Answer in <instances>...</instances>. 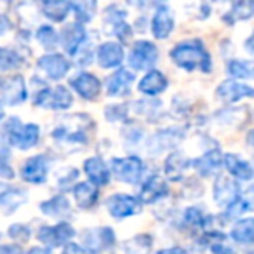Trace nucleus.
Wrapping results in <instances>:
<instances>
[{"label": "nucleus", "mask_w": 254, "mask_h": 254, "mask_svg": "<svg viewBox=\"0 0 254 254\" xmlns=\"http://www.w3.org/2000/svg\"><path fill=\"white\" fill-rule=\"evenodd\" d=\"M254 16V0H242V2H235L228 14V23L233 21H242V19H249Z\"/></svg>", "instance_id": "c85d7f7f"}, {"label": "nucleus", "mask_w": 254, "mask_h": 254, "mask_svg": "<svg viewBox=\"0 0 254 254\" xmlns=\"http://www.w3.org/2000/svg\"><path fill=\"white\" fill-rule=\"evenodd\" d=\"M26 254H53L49 249H40V247H32Z\"/></svg>", "instance_id": "49530a36"}, {"label": "nucleus", "mask_w": 254, "mask_h": 254, "mask_svg": "<svg viewBox=\"0 0 254 254\" xmlns=\"http://www.w3.org/2000/svg\"><path fill=\"white\" fill-rule=\"evenodd\" d=\"M75 178H77V171H75V169H70V171H68V176H66V178H60L58 185H60L61 188H68V187H70V181H71V180H75ZM71 183H73V181H71Z\"/></svg>", "instance_id": "a19ab883"}, {"label": "nucleus", "mask_w": 254, "mask_h": 254, "mask_svg": "<svg viewBox=\"0 0 254 254\" xmlns=\"http://www.w3.org/2000/svg\"><path fill=\"white\" fill-rule=\"evenodd\" d=\"M223 164L226 166L228 173L232 174V176H235L237 180H240V181L253 180V176H254L253 166H251L249 162H246V160H242L240 157L233 155V153H226L225 159H223Z\"/></svg>", "instance_id": "aec40b11"}, {"label": "nucleus", "mask_w": 254, "mask_h": 254, "mask_svg": "<svg viewBox=\"0 0 254 254\" xmlns=\"http://www.w3.org/2000/svg\"><path fill=\"white\" fill-rule=\"evenodd\" d=\"M0 254H25L18 246H2L0 247Z\"/></svg>", "instance_id": "79ce46f5"}, {"label": "nucleus", "mask_w": 254, "mask_h": 254, "mask_svg": "<svg viewBox=\"0 0 254 254\" xmlns=\"http://www.w3.org/2000/svg\"><path fill=\"white\" fill-rule=\"evenodd\" d=\"M70 84L84 99H94L101 92V82H99V78L94 77L92 73H87V71H80L77 77L71 78Z\"/></svg>", "instance_id": "ddd939ff"}, {"label": "nucleus", "mask_w": 254, "mask_h": 254, "mask_svg": "<svg viewBox=\"0 0 254 254\" xmlns=\"http://www.w3.org/2000/svg\"><path fill=\"white\" fill-rule=\"evenodd\" d=\"M157 47L148 40H139L132 46V51L129 54V66L132 70H150L157 61Z\"/></svg>", "instance_id": "423d86ee"}, {"label": "nucleus", "mask_w": 254, "mask_h": 254, "mask_svg": "<svg viewBox=\"0 0 254 254\" xmlns=\"http://www.w3.org/2000/svg\"><path fill=\"white\" fill-rule=\"evenodd\" d=\"M21 176L25 181L33 185L44 183L47 178V157L46 155H35L25 162L21 169Z\"/></svg>", "instance_id": "4468645a"}, {"label": "nucleus", "mask_w": 254, "mask_h": 254, "mask_svg": "<svg viewBox=\"0 0 254 254\" xmlns=\"http://www.w3.org/2000/svg\"><path fill=\"white\" fill-rule=\"evenodd\" d=\"M75 235V230L70 223L61 221L54 226H42L39 230V240L49 247H58L66 244Z\"/></svg>", "instance_id": "0eeeda50"}, {"label": "nucleus", "mask_w": 254, "mask_h": 254, "mask_svg": "<svg viewBox=\"0 0 254 254\" xmlns=\"http://www.w3.org/2000/svg\"><path fill=\"white\" fill-rule=\"evenodd\" d=\"M171 58L178 66L185 68V70H202V71H211V56L207 51L204 49L198 40H190V42H181L171 51Z\"/></svg>", "instance_id": "f257e3e1"}, {"label": "nucleus", "mask_w": 254, "mask_h": 254, "mask_svg": "<svg viewBox=\"0 0 254 254\" xmlns=\"http://www.w3.org/2000/svg\"><path fill=\"white\" fill-rule=\"evenodd\" d=\"M169 193V187L160 176H150L148 180L143 183L141 191H139V202L145 204H153L159 198L166 197Z\"/></svg>", "instance_id": "2eb2a0df"}, {"label": "nucleus", "mask_w": 254, "mask_h": 254, "mask_svg": "<svg viewBox=\"0 0 254 254\" xmlns=\"http://www.w3.org/2000/svg\"><path fill=\"white\" fill-rule=\"evenodd\" d=\"M112 173L122 183H138L143 174V160L136 155L112 160Z\"/></svg>", "instance_id": "7ed1b4c3"}, {"label": "nucleus", "mask_w": 254, "mask_h": 254, "mask_svg": "<svg viewBox=\"0 0 254 254\" xmlns=\"http://www.w3.org/2000/svg\"><path fill=\"white\" fill-rule=\"evenodd\" d=\"M124 60V49L117 42H105L98 49V63L103 68L119 66Z\"/></svg>", "instance_id": "a211bd4d"}, {"label": "nucleus", "mask_w": 254, "mask_h": 254, "mask_svg": "<svg viewBox=\"0 0 254 254\" xmlns=\"http://www.w3.org/2000/svg\"><path fill=\"white\" fill-rule=\"evenodd\" d=\"M173 28H174V18L171 9L167 5H159L152 19V33L157 39H166V37L171 35Z\"/></svg>", "instance_id": "dca6fc26"}, {"label": "nucleus", "mask_w": 254, "mask_h": 254, "mask_svg": "<svg viewBox=\"0 0 254 254\" xmlns=\"http://www.w3.org/2000/svg\"><path fill=\"white\" fill-rule=\"evenodd\" d=\"M85 28L80 25V23H71V25L64 26L63 32L60 35V40H61V46L68 51L70 54H73L82 44L85 42Z\"/></svg>", "instance_id": "f3484780"}, {"label": "nucleus", "mask_w": 254, "mask_h": 254, "mask_svg": "<svg viewBox=\"0 0 254 254\" xmlns=\"http://www.w3.org/2000/svg\"><path fill=\"white\" fill-rule=\"evenodd\" d=\"M73 197L82 209H89L98 202V190L91 183H78L73 188Z\"/></svg>", "instance_id": "a878e982"}, {"label": "nucleus", "mask_w": 254, "mask_h": 254, "mask_svg": "<svg viewBox=\"0 0 254 254\" xmlns=\"http://www.w3.org/2000/svg\"><path fill=\"white\" fill-rule=\"evenodd\" d=\"M40 211L51 218H63L70 214V202L64 195H56L40 204Z\"/></svg>", "instance_id": "b1692460"}, {"label": "nucleus", "mask_w": 254, "mask_h": 254, "mask_svg": "<svg viewBox=\"0 0 254 254\" xmlns=\"http://www.w3.org/2000/svg\"><path fill=\"white\" fill-rule=\"evenodd\" d=\"M134 80V75L131 71L124 70H117L112 77L108 78V94L110 96H126L131 89V82Z\"/></svg>", "instance_id": "5701e85b"}, {"label": "nucleus", "mask_w": 254, "mask_h": 254, "mask_svg": "<svg viewBox=\"0 0 254 254\" xmlns=\"http://www.w3.org/2000/svg\"><path fill=\"white\" fill-rule=\"evenodd\" d=\"M26 99V85L21 75H12V77L0 80V101L7 105H19Z\"/></svg>", "instance_id": "9d476101"}, {"label": "nucleus", "mask_w": 254, "mask_h": 254, "mask_svg": "<svg viewBox=\"0 0 254 254\" xmlns=\"http://www.w3.org/2000/svg\"><path fill=\"white\" fill-rule=\"evenodd\" d=\"M166 87H167V78L164 77V73H160L159 70H150L138 84L139 92H143V94H146V96L160 94Z\"/></svg>", "instance_id": "4be33fe9"}, {"label": "nucleus", "mask_w": 254, "mask_h": 254, "mask_svg": "<svg viewBox=\"0 0 254 254\" xmlns=\"http://www.w3.org/2000/svg\"><path fill=\"white\" fill-rule=\"evenodd\" d=\"M242 204H244V209L246 211H254V185L253 187H249L246 190V195H244L242 198Z\"/></svg>", "instance_id": "58836bf2"}, {"label": "nucleus", "mask_w": 254, "mask_h": 254, "mask_svg": "<svg viewBox=\"0 0 254 254\" xmlns=\"http://www.w3.org/2000/svg\"><path fill=\"white\" fill-rule=\"evenodd\" d=\"M39 68L53 80H60L70 70V61L63 54H46L39 60Z\"/></svg>", "instance_id": "9b49d317"}, {"label": "nucleus", "mask_w": 254, "mask_h": 254, "mask_svg": "<svg viewBox=\"0 0 254 254\" xmlns=\"http://www.w3.org/2000/svg\"><path fill=\"white\" fill-rule=\"evenodd\" d=\"M71 92L63 85H56V87L42 89L39 94L35 96V105L44 106V108L51 110H66L71 106Z\"/></svg>", "instance_id": "39448f33"}, {"label": "nucleus", "mask_w": 254, "mask_h": 254, "mask_svg": "<svg viewBox=\"0 0 254 254\" xmlns=\"http://www.w3.org/2000/svg\"><path fill=\"white\" fill-rule=\"evenodd\" d=\"M19 64H21V58L14 51L0 47V71L12 70V68H18Z\"/></svg>", "instance_id": "2f4dec72"}, {"label": "nucleus", "mask_w": 254, "mask_h": 254, "mask_svg": "<svg viewBox=\"0 0 254 254\" xmlns=\"http://www.w3.org/2000/svg\"><path fill=\"white\" fill-rule=\"evenodd\" d=\"M5 134H7L9 143L14 145L16 148L28 150L39 143L40 129L37 124H21L19 119L12 117L5 124Z\"/></svg>", "instance_id": "f03ea898"}, {"label": "nucleus", "mask_w": 254, "mask_h": 254, "mask_svg": "<svg viewBox=\"0 0 254 254\" xmlns=\"http://www.w3.org/2000/svg\"><path fill=\"white\" fill-rule=\"evenodd\" d=\"M223 159H225V155H221L219 150H209L195 160V171H198L202 176H211L216 171L221 169Z\"/></svg>", "instance_id": "412c9836"}, {"label": "nucleus", "mask_w": 254, "mask_h": 254, "mask_svg": "<svg viewBox=\"0 0 254 254\" xmlns=\"http://www.w3.org/2000/svg\"><path fill=\"white\" fill-rule=\"evenodd\" d=\"M37 39H39V42L42 44L44 47L53 49V47L58 44V33L54 32L53 26L44 25V26H40L39 32H37Z\"/></svg>", "instance_id": "72a5a7b5"}, {"label": "nucleus", "mask_w": 254, "mask_h": 254, "mask_svg": "<svg viewBox=\"0 0 254 254\" xmlns=\"http://www.w3.org/2000/svg\"><path fill=\"white\" fill-rule=\"evenodd\" d=\"M63 254H92V253L85 249V247H80L78 244H66Z\"/></svg>", "instance_id": "ea45409f"}, {"label": "nucleus", "mask_w": 254, "mask_h": 254, "mask_svg": "<svg viewBox=\"0 0 254 254\" xmlns=\"http://www.w3.org/2000/svg\"><path fill=\"white\" fill-rule=\"evenodd\" d=\"M247 141H249L251 146H254V129L249 132V134H247Z\"/></svg>", "instance_id": "de8ad7c7"}, {"label": "nucleus", "mask_w": 254, "mask_h": 254, "mask_svg": "<svg viewBox=\"0 0 254 254\" xmlns=\"http://www.w3.org/2000/svg\"><path fill=\"white\" fill-rule=\"evenodd\" d=\"M2 115H4V112H2V105H0V119H2Z\"/></svg>", "instance_id": "09e8293b"}, {"label": "nucleus", "mask_w": 254, "mask_h": 254, "mask_svg": "<svg viewBox=\"0 0 254 254\" xmlns=\"http://www.w3.org/2000/svg\"><path fill=\"white\" fill-rule=\"evenodd\" d=\"M205 219L207 218L198 207H188L187 212H185V223L190 226H204Z\"/></svg>", "instance_id": "c9c22d12"}, {"label": "nucleus", "mask_w": 254, "mask_h": 254, "mask_svg": "<svg viewBox=\"0 0 254 254\" xmlns=\"http://www.w3.org/2000/svg\"><path fill=\"white\" fill-rule=\"evenodd\" d=\"M157 254H188L185 249H181V247H173V249H162L159 251Z\"/></svg>", "instance_id": "c03bdc74"}, {"label": "nucleus", "mask_w": 254, "mask_h": 254, "mask_svg": "<svg viewBox=\"0 0 254 254\" xmlns=\"http://www.w3.org/2000/svg\"><path fill=\"white\" fill-rule=\"evenodd\" d=\"M232 239L239 244H254V218L239 219L232 228Z\"/></svg>", "instance_id": "bb28decb"}, {"label": "nucleus", "mask_w": 254, "mask_h": 254, "mask_svg": "<svg viewBox=\"0 0 254 254\" xmlns=\"http://www.w3.org/2000/svg\"><path fill=\"white\" fill-rule=\"evenodd\" d=\"M0 176L5 180H12L14 178V171H12L11 164H9L7 152H0Z\"/></svg>", "instance_id": "4c0bfd02"}, {"label": "nucleus", "mask_w": 254, "mask_h": 254, "mask_svg": "<svg viewBox=\"0 0 254 254\" xmlns=\"http://www.w3.org/2000/svg\"><path fill=\"white\" fill-rule=\"evenodd\" d=\"M84 171L87 174L89 181H92L98 187H105L110 181V169L99 157H91L84 162Z\"/></svg>", "instance_id": "6ab92c4d"}, {"label": "nucleus", "mask_w": 254, "mask_h": 254, "mask_svg": "<svg viewBox=\"0 0 254 254\" xmlns=\"http://www.w3.org/2000/svg\"><path fill=\"white\" fill-rule=\"evenodd\" d=\"M71 9H73V4L66 0H47L42 4L44 14L53 21H63Z\"/></svg>", "instance_id": "393cba45"}, {"label": "nucleus", "mask_w": 254, "mask_h": 254, "mask_svg": "<svg viewBox=\"0 0 254 254\" xmlns=\"http://www.w3.org/2000/svg\"><path fill=\"white\" fill-rule=\"evenodd\" d=\"M9 28H11V23H9L7 16L0 14V35H4L5 32H9Z\"/></svg>", "instance_id": "37998d69"}, {"label": "nucleus", "mask_w": 254, "mask_h": 254, "mask_svg": "<svg viewBox=\"0 0 254 254\" xmlns=\"http://www.w3.org/2000/svg\"><path fill=\"white\" fill-rule=\"evenodd\" d=\"M82 242L85 244V249L91 251L92 254L103 253V251L110 249L115 244V233L108 226L87 228L82 232Z\"/></svg>", "instance_id": "20e7f679"}, {"label": "nucleus", "mask_w": 254, "mask_h": 254, "mask_svg": "<svg viewBox=\"0 0 254 254\" xmlns=\"http://www.w3.org/2000/svg\"><path fill=\"white\" fill-rule=\"evenodd\" d=\"M246 49H247V53L254 54V33L246 40Z\"/></svg>", "instance_id": "a18cd8bd"}, {"label": "nucleus", "mask_w": 254, "mask_h": 254, "mask_svg": "<svg viewBox=\"0 0 254 254\" xmlns=\"http://www.w3.org/2000/svg\"><path fill=\"white\" fill-rule=\"evenodd\" d=\"M106 207H108L110 214L115 218H126V216H132L141 211V202L132 195L115 193L106 200Z\"/></svg>", "instance_id": "1a4fd4ad"}, {"label": "nucleus", "mask_w": 254, "mask_h": 254, "mask_svg": "<svg viewBox=\"0 0 254 254\" xmlns=\"http://www.w3.org/2000/svg\"><path fill=\"white\" fill-rule=\"evenodd\" d=\"M9 235L14 240H18V242H26V240L30 239V235H32V230L26 225L16 223V225H12L11 228H9Z\"/></svg>", "instance_id": "e433bc0d"}, {"label": "nucleus", "mask_w": 254, "mask_h": 254, "mask_svg": "<svg viewBox=\"0 0 254 254\" xmlns=\"http://www.w3.org/2000/svg\"><path fill=\"white\" fill-rule=\"evenodd\" d=\"M152 246V239L148 235H138L126 242V254H146Z\"/></svg>", "instance_id": "7c9ffc66"}, {"label": "nucleus", "mask_w": 254, "mask_h": 254, "mask_svg": "<svg viewBox=\"0 0 254 254\" xmlns=\"http://www.w3.org/2000/svg\"><path fill=\"white\" fill-rule=\"evenodd\" d=\"M216 96L225 103H237L242 98H254V89L237 80H225L219 84Z\"/></svg>", "instance_id": "f8f14e48"}, {"label": "nucleus", "mask_w": 254, "mask_h": 254, "mask_svg": "<svg viewBox=\"0 0 254 254\" xmlns=\"http://www.w3.org/2000/svg\"><path fill=\"white\" fill-rule=\"evenodd\" d=\"M228 73L237 78H254V60H232Z\"/></svg>", "instance_id": "cd10ccee"}, {"label": "nucleus", "mask_w": 254, "mask_h": 254, "mask_svg": "<svg viewBox=\"0 0 254 254\" xmlns=\"http://www.w3.org/2000/svg\"><path fill=\"white\" fill-rule=\"evenodd\" d=\"M239 183L228 176H218L214 181V187H212L214 200L221 207H230L232 204H235L239 200Z\"/></svg>", "instance_id": "6e6552de"}, {"label": "nucleus", "mask_w": 254, "mask_h": 254, "mask_svg": "<svg viewBox=\"0 0 254 254\" xmlns=\"http://www.w3.org/2000/svg\"><path fill=\"white\" fill-rule=\"evenodd\" d=\"M187 164H188V160L185 159L181 153H178V152L171 153L169 159L166 160V173H167V176L173 178V180H178V178L183 174Z\"/></svg>", "instance_id": "c756f323"}, {"label": "nucleus", "mask_w": 254, "mask_h": 254, "mask_svg": "<svg viewBox=\"0 0 254 254\" xmlns=\"http://www.w3.org/2000/svg\"><path fill=\"white\" fill-rule=\"evenodd\" d=\"M7 200H12L14 204H21L25 200L21 191L16 190L12 185L9 183H4V181H0V204H5Z\"/></svg>", "instance_id": "473e14b6"}, {"label": "nucleus", "mask_w": 254, "mask_h": 254, "mask_svg": "<svg viewBox=\"0 0 254 254\" xmlns=\"http://www.w3.org/2000/svg\"><path fill=\"white\" fill-rule=\"evenodd\" d=\"M73 11L77 14V21L78 23H87L92 19L96 11V4L94 2H80V4H73Z\"/></svg>", "instance_id": "f704fd0d"}]
</instances>
